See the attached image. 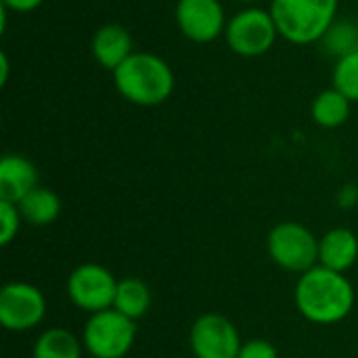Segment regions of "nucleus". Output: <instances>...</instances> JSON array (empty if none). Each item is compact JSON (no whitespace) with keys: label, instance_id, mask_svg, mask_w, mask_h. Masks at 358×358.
Returning <instances> with one entry per match:
<instances>
[{"label":"nucleus","instance_id":"obj_1","mask_svg":"<svg viewBox=\"0 0 358 358\" xmlns=\"http://www.w3.org/2000/svg\"><path fill=\"white\" fill-rule=\"evenodd\" d=\"M355 285L344 273L317 264L300 275L294 302L298 313L315 325H336L355 308Z\"/></svg>","mask_w":358,"mask_h":358},{"label":"nucleus","instance_id":"obj_2","mask_svg":"<svg viewBox=\"0 0 358 358\" xmlns=\"http://www.w3.org/2000/svg\"><path fill=\"white\" fill-rule=\"evenodd\" d=\"M115 90L132 105L157 107L174 92V71L166 59L147 50H134L115 71Z\"/></svg>","mask_w":358,"mask_h":358},{"label":"nucleus","instance_id":"obj_3","mask_svg":"<svg viewBox=\"0 0 358 358\" xmlns=\"http://www.w3.org/2000/svg\"><path fill=\"white\" fill-rule=\"evenodd\" d=\"M340 0H271V15L279 36L292 44L321 42L338 19Z\"/></svg>","mask_w":358,"mask_h":358},{"label":"nucleus","instance_id":"obj_4","mask_svg":"<svg viewBox=\"0 0 358 358\" xmlns=\"http://www.w3.org/2000/svg\"><path fill=\"white\" fill-rule=\"evenodd\" d=\"M271 260L287 273H306L319 264V239L315 233L294 220L279 222L266 237Z\"/></svg>","mask_w":358,"mask_h":358},{"label":"nucleus","instance_id":"obj_5","mask_svg":"<svg viewBox=\"0 0 358 358\" xmlns=\"http://www.w3.org/2000/svg\"><path fill=\"white\" fill-rule=\"evenodd\" d=\"M279 29L268 8L245 6L235 13L224 29L227 46L245 59H256L266 55L277 42Z\"/></svg>","mask_w":358,"mask_h":358},{"label":"nucleus","instance_id":"obj_6","mask_svg":"<svg viewBox=\"0 0 358 358\" xmlns=\"http://www.w3.org/2000/svg\"><path fill=\"white\" fill-rule=\"evenodd\" d=\"M134 323L115 308L90 315L82 331L84 350L92 358H124L136 340Z\"/></svg>","mask_w":358,"mask_h":358},{"label":"nucleus","instance_id":"obj_7","mask_svg":"<svg viewBox=\"0 0 358 358\" xmlns=\"http://www.w3.org/2000/svg\"><path fill=\"white\" fill-rule=\"evenodd\" d=\"M117 283L109 268L86 262L76 266L67 277V296L76 308L94 315L113 308Z\"/></svg>","mask_w":358,"mask_h":358},{"label":"nucleus","instance_id":"obj_8","mask_svg":"<svg viewBox=\"0 0 358 358\" xmlns=\"http://www.w3.org/2000/svg\"><path fill=\"white\" fill-rule=\"evenodd\" d=\"M46 317L44 294L25 281H10L0 289V325L6 331L23 334L38 327Z\"/></svg>","mask_w":358,"mask_h":358},{"label":"nucleus","instance_id":"obj_9","mask_svg":"<svg viewBox=\"0 0 358 358\" xmlns=\"http://www.w3.org/2000/svg\"><path fill=\"white\" fill-rule=\"evenodd\" d=\"M189 344L195 358H237L243 342L224 315L206 313L193 321Z\"/></svg>","mask_w":358,"mask_h":358},{"label":"nucleus","instance_id":"obj_10","mask_svg":"<svg viewBox=\"0 0 358 358\" xmlns=\"http://www.w3.org/2000/svg\"><path fill=\"white\" fill-rule=\"evenodd\" d=\"M174 19L180 34L197 44L218 40L229 23L220 0H178Z\"/></svg>","mask_w":358,"mask_h":358},{"label":"nucleus","instance_id":"obj_11","mask_svg":"<svg viewBox=\"0 0 358 358\" xmlns=\"http://www.w3.org/2000/svg\"><path fill=\"white\" fill-rule=\"evenodd\" d=\"M90 50H92L94 61L103 69L113 73L134 52V44H132L130 31L124 25L105 23L94 31L92 42H90Z\"/></svg>","mask_w":358,"mask_h":358},{"label":"nucleus","instance_id":"obj_12","mask_svg":"<svg viewBox=\"0 0 358 358\" xmlns=\"http://www.w3.org/2000/svg\"><path fill=\"white\" fill-rule=\"evenodd\" d=\"M38 185L36 166L17 153H6L0 159V201L19 203Z\"/></svg>","mask_w":358,"mask_h":358},{"label":"nucleus","instance_id":"obj_13","mask_svg":"<svg viewBox=\"0 0 358 358\" xmlns=\"http://www.w3.org/2000/svg\"><path fill=\"white\" fill-rule=\"evenodd\" d=\"M358 260V237L350 229H331L319 239V264L338 273L350 271Z\"/></svg>","mask_w":358,"mask_h":358},{"label":"nucleus","instance_id":"obj_14","mask_svg":"<svg viewBox=\"0 0 358 358\" xmlns=\"http://www.w3.org/2000/svg\"><path fill=\"white\" fill-rule=\"evenodd\" d=\"M350 109H352V101L342 94L338 88H327L323 92H319L310 105V117L317 126L321 128H340L348 122L350 117Z\"/></svg>","mask_w":358,"mask_h":358},{"label":"nucleus","instance_id":"obj_15","mask_svg":"<svg viewBox=\"0 0 358 358\" xmlns=\"http://www.w3.org/2000/svg\"><path fill=\"white\" fill-rule=\"evenodd\" d=\"M17 206H19V212L23 216V222H27L31 227H48L61 214L59 195L46 187H36Z\"/></svg>","mask_w":358,"mask_h":358},{"label":"nucleus","instance_id":"obj_16","mask_svg":"<svg viewBox=\"0 0 358 358\" xmlns=\"http://www.w3.org/2000/svg\"><path fill=\"white\" fill-rule=\"evenodd\" d=\"M113 308L117 313H122L124 317H128L132 321H138L151 308V289H149V285L138 277L120 279L115 300H113Z\"/></svg>","mask_w":358,"mask_h":358},{"label":"nucleus","instance_id":"obj_17","mask_svg":"<svg viewBox=\"0 0 358 358\" xmlns=\"http://www.w3.org/2000/svg\"><path fill=\"white\" fill-rule=\"evenodd\" d=\"M84 344L63 327L44 329L34 342L31 358H82Z\"/></svg>","mask_w":358,"mask_h":358},{"label":"nucleus","instance_id":"obj_18","mask_svg":"<svg viewBox=\"0 0 358 358\" xmlns=\"http://www.w3.org/2000/svg\"><path fill=\"white\" fill-rule=\"evenodd\" d=\"M321 50L329 57L344 59L358 52V21L355 19H336L334 25L321 38Z\"/></svg>","mask_w":358,"mask_h":358},{"label":"nucleus","instance_id":"obj_19","mask_svg":"<svg viewBox=\"0 0 358 358\" xmlns=\"http://www.w3.org/2000/svg\"><path fill=\"white\" fill-rule=\"evenodd\" d=\"M331 80L334 88L346 94L352 103H358V52L336 61Z\"/></svg>","mask_w":358,"mask_h":358},{"label":"nucleus","instance_id":"obj_20","mask_svg":"<svg viewBox=\"0 0 358 358\" xmlns=\"http://www.w3.org/2000/svg\"><path fill=\"white\" fill-rule=\"evenodd\" d=\"M21 222H23V216L19 212V206L10 201H0V243L2 245H8L17 237Z\"/></svg>","mask_w":358,"mask_h":358},{"label":"nucleus","instance_id":"obj_21","mask_svg":"<svg viewBox=\"0 0 358 358\" xmlns=\"http://www.w3.org/2000/svg\"><path fill=\"white\" fill-rule=\"evenodd\" d=\"M237 358H279V352L268 340L256 338V340H248L241 344Z\"/></svg>","mask_w":358,"mask_h":358},{"label":"nucleus","instance_id":"obj_22","mask_svg":"<svg viewBox=\"0 0 358 358\" xmlns=\"http://www.w3.org/2000/svg\"><path fill=\"white\" fill-rule=\"evenodd\" d=\"M44 0H0V4L6 8V10H13V13H31L36 10Z\"/></svg>","mask_w":358,"mask_h":358},{"label":"nucleus","instance_id":"obj_23","mask_svg":"<svg viewBox=\"0 0 358 358\" xmlns=\"http://www.w3.org/2000/svg\"><path fill=\"white\" fill-rule=\"evenodd\" d=\"M338 201H340L342 208H352L358 201V187H355V185H346V187L340 191Z\"/></svg>","mask_w":358,"mask_h":358},{"label":"nucleus","instance_id":"obj_24","mask_svg":"<svg viewBox=\"0 0 358 358\" xmlns=\"http://www.w3.org/2000/svg\"><path fill=\"white\" fill-rule=\"evenodd\" d=\"M8 67H10V63H8V55H6V52H2V55H0V84H2V86L8 82Z\"/></svg>","mask_w":358,"mask_h":358},{"label":"nucleus","instance_id":"obj_25","mask_svg":"<svg viewBox=\"0 0 358 358\" xmlns=\"http://www.w3.org/2000/svg\"><path fill=\"white\" fill-rule=\"evenodd\" d=\"M235 2H241V4H248V6H254L256 2H260V0H235Z\"/></svg>","mask_w":358,"mask_h":358}]
</instances>
